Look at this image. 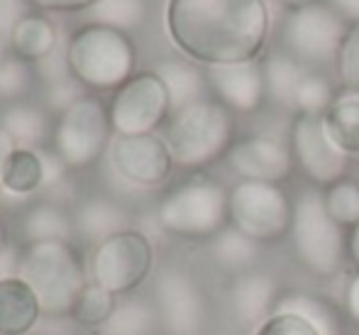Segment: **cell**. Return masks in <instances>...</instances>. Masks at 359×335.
I'll list each match as a JSON object with an SVG mask.
<instances>
[{"mask_svg":"<svg viewBox=\"0 0 359 335\" xmlns=\"http://www.w3.org/2000/svg\"><path fill=\"white\" fill-rule=\"evenodd\" d=\"M166 32L205 67L257 62L269 37L264 0H169Z\"/></svg>","mask_w":359,"mask_h":335,"instance_id":"cell-1","label":"cell"},{"mask_svg":"<svg viewBox=\"0 0 359 335\" xmlns=\"http://www.w3.org/2000/svg\"><path fill=\"white\" fill-rule=\"evenodd\" d=\"M161 137L176 166L198 171L230 152L235 142V118L220 100L203 98L171 113Z\"/></svg>","mask_w":359,"mask_h":335,"instance_id":"cell-2","label":"cell"},{"mask_svg":"<svg viewBox=\"0 0 359 335\" xmlns=\"http://www.w3.org/2000/svg\"><path fill=\"white\" fill-rule=\"evenodd\" d=\"M64 57L72 79L90 91H118L135 76L137 64L135 42L128 32L95 22L76 29Z\"/></svg>","mask_w":359,"mask_h":335,"instance_id":"cell-3","label":"cell"},{"mask_svg":"<svg viewBox=\"0 0 359 335\" xmlns=\"http://www.w3.org/2000/svg\"><path fill=\"white\" fill-rule=\"evenodd\" d=\"M161 230L181 240H213L230 225V189L208 176L181 181L156 206Z\"/></svg>","mask_w":359,"mask_h":335,"instance_id":"cell-4","label":"cell"},{"mask_svg":"<svg viewBox=\"0 0 359 335\" xmlns=\"http://www.w3.org/2000/svg\"><path fill=\"white\" fill-rule=\"evenodd\" d=\"M20 277L39 298L42 313L64 318L88 284L86 267L72 242H32L20 255Z\"/></svg>","mask_w":359,"mask_h":335,"instance_id":"cell-5","label":"cell"},{"mask_svg":"<svg viewBox=\"0 0 359 335\" xmlns=\"http://www.w3.org/2000/svg\"><path fill=\"white\" fill-rule=\"evenodd\" d=\"M291 247L296 262L318 279H332L347 262V230L325 211L323 189H306L293 201Z\"/></svg>","mask_w":359,"mask_h":335,"instance_id":"cell-6","label":"cell"},{"mask_svg":"<svg viewBox=\"0 0 359 335\" xmlns=\"http://www.w3.org/2000/svg\"><path fill=\"white\" fill-rule=\"evenodd\" d=\"M113 125L103 100L83 93L59 113L52 130V150L67 169H88L110 145Z\"/></svg>","mask_w":359,"mask_h":335,"instance_id":"cell-7","label":"cell"},{"mask_svg":"<svg viewBox=\"0 0 359 335\" xmlns=\"http://www.w3.org/2000/svg\"><path fill=\"white\" fill-rule=\"evenodd\" d=\"M154 267V247L140 230H123L93 245L88 257V282L100 284L115 296L137 291Z\"/></svg>","mask_w":359,"mask_h":335,"instance_id":"cell-8","label":"cell"},{"mask_svg":"<svg viewBox=\"0 0 359 335\" xmlns=\"http://www.w3.org/2000/svg\"><path fill=\"white\" fill-rule=\"evenodd\" d=\"M293 201L281 184L240 179L230 189V225L255 242H276L291 232Z\"/></svg>","mask_w":359,"mask_h":335,"instance_id":"cell-9","label":"cell"},{"mask_svg":"<svg viewBox=\"0 0 359 335\" xmlns=\"http://www.w3.org/2000/svg\"><path fill=\"white\" fill-rule=\"evenodd\" d=\"M347 20H342L330 5L318 3L301 10H291L281 25L284 52L303 67L332 64L347 34Z\"/></svg>","mask_w":359,"mask_h":335,"instance_id":"cell-10","label":"cell"},{"mask_svg":"<svg viewBox=\"0 0 359 335\" xmlns=\"http://www.w3.org/2000/svg\"><path fill=\"white\" fill-rule=\"evenodd\" d=\"M108 113L113 133L118 137L151 135L166 125L171 115L169 91L156 71L135 74L128 84L115 91Z\"/></svg>","mask_w":359,"mask_h":335,"instance_id":"cell-11","label":"cell"},{"mask_svg":"<svg viewBox=\"0 0 359 335\" xmlns=\"http://www.w3.org/2000/svg\"><path fill=\"white\" fill-rule=\"evenodd\" d=\"M154 308L166 335H201L208 321V303L194 274L166 269L156 279Z\"/></svg>","mask_w":359,"mask_h":335,"instance_id":"cell-12","label":"cell"},{"mask_svg":"<svg viewBox=\"0 0 359 335\" xmlns=\"http://www.w3.org/2000/svg\"><path fill=\"white\" fill-rule=\"evenodd\" d=\"M288 145H291L296 166L316 186L325 189V186L345 179L350 157L327 137L323 115L296 113Z\"/></svg>","mask_w":359,"mask_h":335,"instance_id":"cell-13","label":"cell"},{"mask_svg":"<svg viewBox=\"0 0 359 335\" xmlns=\"http://www.w3.org/2000/svg\"><path fill=\"white\" fill-rule=\"evenodd\" d=\"M110 162L125 181L142 186V189L161 186L176 166L164 137L154 133L115 137L113 147H110Z\"/></svg>","mask_w":359,"mask_h":335,"instance_id":"cell-14","label":"cell"},{"mask_svg":"<svg viewBox=\"0 0 359 335\" xmlns=\"http://www.w3.org/2000/svg\"><path fill=\"white\" fill-rule=\"evenodd\" d=\"M225 159L240 179L266 181V184L286 181L296 166L291 145L269 135H250L235 140Z\"/></svg>","mask_w":359,"mask_h":335,"instance_id":"cell-15","label":"cell"},{"mask_svg":"<svg viewBox=\"0 0 359 335\" xmlns=\"http://www.w3.org/2000/svg\"><path fill=\"white\" fill-rule=\"evenodd\" d=\"M208 86L215 100H220L232 113H255L266 98L264 69L257 62L227 64V67H208Z\"/></svg>","mask_w":359,"mask_h":335,"instance_id":"cell-16","label":"cell"},{"mask_svg":"<svg viewBox=\"0 0 359 335\" xmlns=\"http://www.w3.org/2000/svg\"><path fill=\"white\" fill-rule=\"evenodd\" d=\"M281 301V291L276 279L269 272L250 269L235 277L230 287L232 313L245 326H259L269 316H274Z\"/></svg>","mask_w":359,"mask_h":335,"instance_id":"cell-17","label":"cell"},{"mask_svg":"<svg viewBox=\"0 0 359 335\" xmlns=\"http://www.w3.org/2000/svg\"><path fill=\"white\" fill-rule=\"evenodd\" d=\"M42 316L37 294L20 274L0 279V335H27Z\"/></svg>","mask_w":359,"mask_h":335,"instance_id":"cell-18","label":"cell"},{"mask_svg":"<svg viewBox=\"0 0 359 335\" xmlns=\"http://www.w3.org/2000/svg\"><path fill=\"white\" fill-rule=\"evenodd\" d=\"M130 216L118 201L105 199V196H90L83 203H79L74 213V225L76 232H79L83 240L98 242L108 240V237L118 235L123 230H130L128 228Z\"/></svg>","mask_w":359,"mask_h":335,"instance_id":"cell-19","label":"cell"},{"mask_svg":"<svg viewBox=\"0 0 359 335\" xmlns=\"http://www.w3.org/2000/svg\"><path fill=\"white\" fill-rule=\"evenodd\" d=\"M13 57L27 64H42L57 49V27L44 13H25L8 34Z\"/></svg>","mask_w":359,"mask_h":335,"instance_id":"cell-20","label":"cell"},{"mask_svg":"<svg viewBox=\"0 0 359 335\" xmlns=\"http://www.w3.org/2000/svg\"><path fill=\"white\" fill-rule=\"evenodd\" d=\"M0 125L8 130V135L15 140V145L27 147V150H39L44 145V140H52L54 130L47 110L29 103V100H20V103L8 105L0 113Z\"/></svg>","mask_w":359,"mask_h":335,"instance_id":"cell-21","label":"cell"},{"mask_svg":"<svg viewBox=\"0 0 359 335\" xmlns=\"http://www.w3.org/2000/svg\"><path fill=\"white\" fill-rule=\"evenodd\" d=\"M22 235L32 242H72L76 235L74 216L59 203H34L22 218Z\"/></svg>","mask_w":359,"mask_h":335,"instance_id":"cell-22","label":"cell"},{"mask_svg":"<svg viewBox=\"0 0 359 335\" xmlns=\"http://www.w3.org/2000/svg\"><path fill=\"white\" fill-rule=\"evenodd\" d=\"M154 71L164 81L166 91H169L171 113L205 98L203 91L208 86V76L196 67V64L184 62V59H164Z\"/></svg>","mask_w":359,"mask_h":335,"instance_id":"cell-23","label":"cell"},{"mask_svg":"<svg viewBox=\"0 0 359 335\" xmlns=\"http://www.w3.org/2000/svg\"><path fill=\"white\" fill-rule=\"evenodd\" d=\"M325 133L347 157L359 155V96L342 93L323 115Z\"/></svg>","mask_w":359,"mask_h":335,"instance_id":"cell-24","label":"cell"},{"mask_svg":"<svg viewBox=\"0 0 359 335\" xmlns=\"http://www.w3.org/2000/svg\"><path fill=\"white\" fill-rule=\"evenodd\" d=\"M159 316L151 301L130 296L118 301L110 318L98 328V335H154Z\"/></svg>","mask_w":359,"mask_h":335,"instance_id":"cell-25","label":"cell"},{"mask_svg":"<svg viewBox=\"0 0 359 335\" xmlns=\"http://www.w3.org/2000/svg\"><path fill=\"white\" fill-rule=\"evenodd\" d=\"M0 186L13 196H29L44 186V164L39 150L18 147L8 157L0 176Z\"/></svg>","mask_w":359,"mask_h":335,"instance_id":"cell-26","label":"cell"},{"mask_svg":"<svg viewBox=\"0 0 359 335\" xmlns=\"http://www.w3.org/2000/svg\"><path fill=\"white\" fill-rule=\"evenodd\" d=\"M262 69H264L266 96H269L271 100H276L279 105L293 108L298 86H301L303 76L311 69L303 67L298 59H293L291 54H286V52H276V54H271V57H266Z\"/></svg>","mask_w":359,"mask_h":335,"instance_id":"cell-27","label":"cell"},{"mask_svg":"<svg viewBox=\"0 0 359 335\" xmlns=\"http://www.w3.org/2000/svg\"><path fill=\"white\" fill-rule=\"evenodd\" d=\"M210 252H213L217 267H222L225 272H232L237 277L242 272H250L252 265H255L257 255H259V242L247 237L237 228L227 225L225 230L213 237Z\"/></svg>","mask_w":359,"mask_h":335,"instance_id":"cell-28","label":"cell"},{"mask_svg":"<svg viewBox=\"0 0 359 335\" xmlns=\"http://www.w3.org/2000/svg\"><path fill=\"white\" fill-rule=\"evenodd\" d=\"M115 306H118V296H115V294H110L108 289H103L100 284L88 282L83 287V291L79 294V298H76L69 316H72L74 323H79V326L98 331L110 318V313L115 311Z\"/></svg>","mask_w":359,"mask_h":335,"instance_id":"cell-29","label":"cell"},{"mask_svg":"<svg viewBox=\"0 0 359 335\" xmlns=\"http://www.w3.org/2000/svg\"><path fill=\"white\" fill-rule=\"evenodd\" d=\"M323 203L330 218L347 232L359 225V181L340 179L323 189Z\"/></svg>","mask_w":359,"mask_h":335,"instance_id":"cell-30","label":"cell"},{"mask_svg":"<svg viewBox=\"0 0 359 335\" xmlns=\"http://www.w3.org/2000/svg\"><path fill=\"white\" fill-rule=\"evenodd\" d=\"M90 22L130 32L140 27L147 15V0H98L88 10Z\"/></svg>","mask_w":359,"mask_h":335,"instance_id":"cell-31","label":"cell"},{"mask_svg":"<svg viewBox=\"0 0 359 335\" xmlns=\"http://www.w3.org/2000/svg\"><path fill=\"white\" fill-rule=\"evenodd\" d=\"M276 311L298 313V316H303L308 323H313L320 335H340L337 313L332 311L323 298H316V296H311V294H288V296H281Z\"/></svg>","mask_w":359,"mask_h":335,"instance_id":"cell-32","label":"cell"},{"mask_svg":"<svg viewBox=\"0 0 359 335\" xmlns=\"http://www.w3.org/2000/svg\"><path fill=\"white\" fill-rule=\"evenodd\" d=\"M337 93L330 79L318 71H308L303 76L301 86L296 91V100H293V110L306 115H325V110L335 103Z\"/></svg>","mask_w":359,"mask_h":335,"instance_id":"cell-33","label":"cell"},{"mask_svg":"<svg viewBox=\"0 0 359 335\" xmlns=\"http://www.w3.org/2000/svg\"><path fill=\"white\" fill-rule=\"evenodd\" d=\"M34 86L32 64L22 62L18 57H10L5 67L0 69V103H20Z\"/></svg>","mask_w":359,"mask_h":335,"instance_id":"cell-34","label":"cell"},{"mask_svg":"<svg viewBox=\"0 0 359 335\" xmlns=\"http://www.w3.org/2000/svg\"><path fill=\"white\" fill-rule=\"evenodd\" d=\"M335 67L345 93L359 96V22L347 27V34L340 44V52H337Z\"/></svg>","mask_w":359,"mask_h":335,"instance_id":"cell-35","label":"cell"},{"mask_svg":"<svg viewBox=\"0 0 359 335\" xmlns=\"http://www.w3.org/2000/svg\"><path fill=\"white\" fill-rule=\"evenodd\" d=\"M252 335H320V333H318V328L313 323H308L298 313L276 311L264 323H259Z\"/></svg>","mask_w":359,"mask_h":335,"instance_id":"cell-36","label":"cell"},{"mask_svg":"<svg viewBox=\"0 0 359 335\" xmlns=\"http://www.w3.org/2000/svg\"><path fill=\"white\" fill-rule=\"evenodd\" d=\"M29 8L37 13H81V10H90L98 0H25Z\"/></svg>","mask_w":359,"mask_h":335,"instance_id":"cell-37","label":"cell"},{"mask_svg":"<svg viewBox=\"0 0 359 335\" xmlns=\"http://www.w3.org/2000/svg\"><path fill=\"white\" fill-rule=\"evenodd\" d=\"M39 155H42L44 164V186H57L64 179V174H67V164L54 155V150H42L39 147Z\"/></svg>","mask_w":359,"mask_h":335,"instance_id":"cell-38","label":"cell"},{"mask_svg":"<svg viewBox=\"0 0 359 335\" xmlns=\"http://www.w3.org/2000/svg\"><path fill=\"white\" fill-rule=\"evenodd\" d=\"M25 0H0V32L10 34L20 18L25 15Z\"/></svg>","mask_w":359,"mask_h":335,"instance_id":"cell-39","label":"cell"},{"mask_svg":"<svg viewBox=\"0 0 359 335\" xmlns=\"http://www.w3.org/2000/svg\"><path fill=\"white\" fill-rule=\"evenodd\" d=\"M345 316L352 326L359 328V269L345 287Z\"/></svg>","mask_w":359,"mask_h":335,"instance_id":"cell-40","label":"cell"},{"mask_svg":"<svg viewBox=\"0 0 359 335\" xmlns=\"http://www.w3.org/2000/svg\"><path fill=\"white\" fill-rule=\"evenodd\" d=\"M18 272H20V255L10 245L3 247L0 250V279L18 277Z\"/></svg>","mask_w":359,"mask_h":335,"instance_id":"cell-41","label":"cell"},{"mask_svg":"<svg viewBox=\"0 0 359 335\" xmlns=\"http://www.w3.org/2000/svg\"><path fill=\"white\" fill-rule=\"evenodd\" d=\"M327 5L350 25L359 22V0H327Z\"/></svg>","mask_w":359,"mask_h":335,"instance_id":"cell-42","label":"cell"},{"mask_svg":"<svg viewBox=\"0 0 359 335\" xmlns=\"http://www.w3.org/2000/svg\"><path fill=\"white\" fill-rule=\"evenodd\" d=\"M18 150V145H15V140L8 135V130L0 125V176H3V166H5V162H8V157L13 155V152ZM3 189V186H0Z\"/></svg>","mask_w":359,"mask_h":335,"instance_id":"cell-43","label":"cell"},{"mask_svg":"<svg viewBox=\"0 0 359 335\" xmlns=\"http://www.w3.org/2000/svg\"><path fill=\"white\" fill-rule=\"evenodd\" d=\"M347 260L359 269V225L347 232Z\"/></svg>","mask_w":359,"mask_h":335,"instance_id":"cell-44","label":"cell"},{"mask_svg":"<svg viewBox=\"0 0 359 335\" xmlns=\"http://www.w3.org/2000/svg\"><path fill=\"white\" fill-rule=\"evenodd\" d=\"M13 57V49H10V39H8V34H3L0 32V69L5 67V62Z\"/></svg>","mask_w":359,"mask_h":335,"instance_id":"cell-45","label":"cell"},{"mask_svg":"<svg viewBox=\"0 0 359 335\" xmlns=\"http://www.w3.org/2000/svg\"><path fill=\"white\" fill-rule=\"evenodd\" d=\"M286 10H301V8H308V5H318L320 0H279Z\"/></svg>","mask_w":359,"mask_h":335,"instance_id":"cell-46","label":"cell"},{"mask_svg":"<svg viewBox=\"0 0 359 335\" xmlns=\"http://www.w3.org/2000/svg\"><path fill=\"white\" fill-rule=\"evenodd\" d=\"M3 247H8V232H5V225L0 223V250Z\"/></svg>","mask_w":359,"mask_h":335,"instance_id":"cell-47","label":"cell"}]
</instances>
